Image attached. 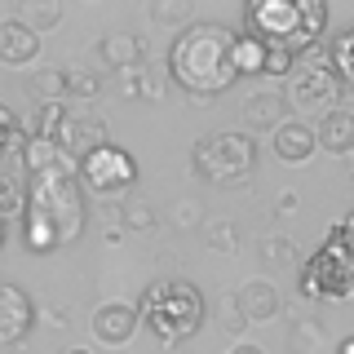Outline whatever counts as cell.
<instances>
[{
	"label": "cell",
	"mask_w": 354,
	"mask_h": 354,
	"mask_svg": "<svg viewBox=\"0 0 354 354\" xmlns=\"http://www.w3.org/2000/svg\"><path fill=\"white\" fill-rule=\"evenodd\" d=\"M62 120H66V106L62 102H44L36 111V120H31V138H58V129H62Z\"/></svg>",
	"instance_id": "cell-28"
},
{
	"label": "cell",
	"mask_w": 354,
	"mask_h": 354,
	"mask_svg": "<svg viewBox=\"0 0 354 354\" xmlns=\"http://www.w3.org/2000/svg\"><path fill=\"white\" fill-rule=\"evenodd\" d=\"M138 324H142L138 306H124V301H102V306L93 310V319H88L93 337L102 341V346H111V350L129 346V341H133V332H138Z\"/></svg>",
	"instance_id": "cell-11"
},
{
	"label": "cell",
	"mask_w": 354,
	"mask_h": 354,
	"mask_svg": "<svg viewBox=\"0 0 354 354\" xmlns=\"http://www.w3.org/2000/svg\"><path fill=\"white\" fill-rule=\"evenodd\" d=\"M0 248H5V221H0Z\"/></svg>",
	"instance_id": "cell-40"
},
{
	"label": "cell",
	"mask_w": 354,
	"mask_h": 354,
	"mask_svg": "<svg viewBox=\"0 0 354 354\" xmlns=\"http://www.w3.org/2000/svg\"><path fill=\"white\" fill-rule=\"evenodd\" d=\"M243 22L261 44H297V5L292 0H261L243 9Z\"/></svg>",
	"instance_id": "cell-8"
},
{
	"label": "cell",
	"mask_w": 354,
	"mask_h": 354,
	"mask_svg": "<svg viewBox=\"0 0 354 354\" xmlns=\"http://www.w3.org/2000/svg\"><path fill=\"white\" fill-rule=\"evenodd\" d=\"M138 315L164 346H177V341L195 337L199 324H204V297H199V288L186 283V279H160V283L147 288Z\"/></svg>",
	"instance_id": "cell-3"
},
{
	"label": "cell",
	"mask_w": 354,
	"mask_h": 354,
	"mask_svg": "<svg viewBox=\"0 0 354 354\" xmlns=\"http://www.w3.org/2000/svg\"><path fill=\"white\" fill-rule=\"evenodd\" d=\"M31 328H36V301L18 283L0 279V350L22 346L31 337Z\"/></svg>",
	"instance_id": "cell-10"
},
{
	"label": "cell",
	"mask_w": 354,
	"mask_h": 354,
	"mask_svg": "<svg viewBox=\"0 0 354 354\" xmlns=\"http://www.w3.org/2000/svg\"><path fill=\"white\" fill-rule=\"evenodd\" d=\"M191 169L195 177H204L213 186H243L257 169V142L235 129L204 133L191 147Z\"/></svg>",
	"instance_id": "cell-4"
},
{
	"label": "cell",
	"mask_w": 354,
	"mask_h": 354,
	"mask_svg": "<svg viewBox=\"0 0 354 354\" xmlns=\"http://www.w3.org/2000/svg\"><path fill=\"white\" fill-rule=\"evenodd\" d=\"M27 93L40 97L44 102H62L66 97V66H36V71L27 75Z\"/></svg>",
	"instance_id": "cell-19"
},
{
	"label": "cell",
	"mask_w": 354,
	"mask_h": 354,
	"mask_svg": "<svg viewBox=\"0 0 354 354\" xmlns=\"http://www.w3.org/2000/svg\"><path fill=\"white\" fill-rule=\"evenodd\" d=\"M319 138H315V124H306V120H283L279 129H274V155H279L283 164H306L310 155H315Z\"/></svg>",
	"instance_id": "cell-15"
},
{
	"label": "cell",
	"mask_w": 354,
	"mask_h": 354,
	"mask_svg": "<svg viewBox=\"0 0 354 354\" xmlns=\"http://www.w3.org/2000/svg\"><path fill=\"white\" fill-rule=\"evenodd\" d=\"M173 226L177 230H199V226H204V204L191 199V195L177 199V204H173Z\"/></svg>",
	"instance_id": "cell-33"
},
{
	"label": "cell",
	"mask_w": 354,
	"mask_h": 354,
	"mask_svg": "<svg viewBox=\"0 0 354 354\" xmlns=\"http://www.w3.org/2000/svg\"><path fill=\"white\" fill-rule=\"evenodd\" d=\"M44 319H49V324H53V328H62V324H66V319H62V310H58V306H44Z\"/></svg>",
	"instance_id": "cell-36"
},
{
	"label": "cell",
	"mask_w": 354,
	"mask_h": 354,
	"mask_svg": "<svg viewBox=\"0 0 354 354\" xmlns=\"http://www.w3.org/2000/svg\"><path fill=\"white\" fill-rule=\"evenodd\" d=\"M315 138H319V147L332 151V155H354V111L350 106L328 111V115L319 120Z\"/></svg>",
	"instance_id": "cell-16"
},
{
	"label": "cell",
	"mask_w": 354,
	"mask_h": 354,
	"mask_svg": "<svg viewBox=\"0 0 354 354\" xmlns=\"http://www.w3.org/2000/svg\"><path fill=\"white\" fill-rule=\"evenodd\" d=\"M235 306H239L243 324H270V319H279L283 297H279V288L266 279V274H257V279H243L235 288Z\"/></svg>",
	"instance_id": "cell-12"
},
{
	"label": "cell",
	"mask_w": 354,
	"mask_h": 354,
	"mask_svg": "<svg viewBox=\"0 0 354 354\" xmlns=\"http://www.w3.org/2000/svg\"><path fill=\"white\" fill-rule=\"evenodd\" d=\"M40 53V36L31 27H22L18 18L0 22V62L5 66H31Z\"/></svg>",
	"instance_id": "cell-14"
},
{
	"label": "cell",
	"mask_w": 354,
	"mask_h": 354,
	"mask_svg": "<svg viewBox=\"0 0 354 354\" xmlns=\"http://www.w3.org/2000/svg\"><path fill=\"white\" fill-rule=\"evenodd\" d=\"M288 120V97L279 88H257V93H248V102H243V129L252 133H274Z\"/></svg>",
	"instance_id": "cell-13"
},
{
	"label": "cell",
	"mask_w": 354,
	"mask_h": 354,
	"mask_svg": "<svg viewBox=\"0 0 354 354\" xmlns=\"http://www.w3.org/2000/svg\"><path fill=\"white\" fill-rule=\"evenodd\" d=\"M297 66V53L288 44H266V62H261V75H292Z\"/></svg>",
	"instance_id": "cell-30"
},
{
	"label": "cell",
	"mask_w": 354,
	"mask_h": 354,
	"mask_svg": "<svg viewBox=\"0 0 354 354\" xmlns=\"http://www.w3.org/2000/svg\"><path fill=\"white\" fill-rule=\"evenodd\" d=\"M350 177H354V155H350Z\"/></svg>",
	"instance_id": "cell-41"
},
{
	"label": "cell",
	"mask_w": 354,
	"mask_h": 354,
	"mask_svg": "<svg viewBox=\"0 0 354 354\" xmlns=\"http://www.w3.org/2000/svg\"><path fill=\"white\" fill-rule=\"evenodd\" d=\"M341 230H346V235H354V213H350L346 221H341Z\"/></svg>",
	"instance_id": "cell-38"
},
{
	"label": "cell",
	"mask_w": 354,
	"mask_h": 354,
	"mask_svg": "<svg viewBox=\"0 0 354 354\" xmlns=\"http://www.w3.org/2000/svg\"><path fill=\"white\" fill-rule=\"evenodd\" d=\"M292 208H297V191H279V199H274V213H279V217H288Z\"/></svg>",
	"instance_id": "cell-35"
},
{
	"label": "cell",
	"mask_w": 354,
	"mask_h": 354,
	"mask_svg": "<svg viewBox=\"0 0 354 354\" xmlns=\"http://www.w3.org/2000/svg\"><path fill=\"white\" fill-rule=\"evenodd\" d=\"M301 292L306 297H328V301H346L354 297V235L332 226L324 248H315L310 266L301 270Z\"/></svg>",
	"instance_id": "cell-6"
},
{
	"label": "cell",
	"mask_w": 354,
	"mask_h": 354,
	"mask_svg": "<svg viewBox=\"0 0 354 354\" xmlns=\"http://www.w3.org/2000/svg\"><path fill=\"white\" fill-rule=\"evenodd\" d=\"M151 18L160 22V27H182V22L191 18V0H155Z\"/></svg>",
	"instance_id": "cell-29"
},
{
	"label": "cell",
	"mask_w": 354,
	"mask_h": 354,
	"mask_svg": "<svg viewBox=\"0 0 354 354\" xmlns=\"http://www.w3.org/2000/svg\"><path fill=\"white\" fill-rule=\"evenodd\" d=\"M261 62H266V44L257 36H239L235 40V71L243 75H261Z\"/></svg>",
	"instance_id": "cell-24"
},
{
	"label": "cell",
	"mask_w": 354,
	"mask_h": 354,
	"mask_svg": "<svg viewBox=\"0 0 354 354\" xmlns=\"http://www.w3.org/2000/svg\"><path fill=\"white\" fill-rule=\"evenodd\" d=\"M66 93L71 97H97L102 93V75L97 71H88V66H66Z\"/></svg>",
	"instance_id": "cell-25"
},
{
	"label": "cell",
	"mask_w": 354,
	"mask_h": 354,
	"mask_svg": "<svg viewBox=\"0 0 354 354\" xmlns=\"http://www.w3.org/2000/svg\"><path fill=\"white\" fill-rule=\"evenodd\" d=\"M288 111H301V115H315V111H337V102L346 97V84L332 71V53L324 44H310L306 53H297V66L288 75Z\"/></svg>",
	"instance_id": "cell-5"
},
{
	"label": "cell",
	"mask_w": 354,
	"mask_h": 354,
	"mask_svg": "<svg viewBox=\"0 0 354 354\" xmlns=\"http://www.w3.org/2000/svg\"><path fill=\"white\" fill-rule=\"evenodd\" d=\"M97 53L106 58V66H115V71L124 75V71H138V62L147 58V40L129 36V31H115V36H106L97 44Z\"/></svg>",
	"instance_id": "cell-17"
},
{
	"label": "cell",
	"mask_w": 354,
	"mask_h": 354,
	"mask_svg": "<svg viewBox=\"0 0 354 354\" xmlns=\"http://www.w3.org/2000/svg\"><path fill=\"white\" fill-rule=\"evenodd\" d=\"M22 213H27V186H22L18 177H9L5 169H0V221L22 217Z\"/></svg>",
	"instance_id": "cell-22"
},
{
	"label": "cell",
	"mask_w": 354,
	"mask_h": 354,
	"mask_svg": "<svg viewBox=\"0 0 354 354\" xmlns=\"http://www.w3.org/2000/svg\"><path fill=\"white\" fill-rule=\"evenodd\" d=\"M230 354H266V350H261V346H252V341H239V346L230 350Z\"/></svg>",
	"instance_id": "cell-37"
},
{
	"label": "cell",
	"mask_w": 354,
	"mask_h": 354,
	"mask_svg": "<svg viewBox=\"0 0 354 354\" xmlns=\"http://www.w3.org/2000/svg\"><path fill=\"white\" fill-rule=\"evenodd\" d=\"M319 346H324V324L319 319H292V350L315 354Z\"/></svg>",
	"instance_id": "cell-27"
},
{
	"label": "cell",
	"mask_w": 354,
	"mask_h": 354,
	"mask_svg": "<svg viewBox=\"0 0 354 354\" xmlns=\"http://www.w3.org/2000/svg\"><path fill=\"white\" fill-rule=\"evenodd\" d=\"M18 22L31 27L36 36L53 31L62 22V0H18Z\"/></svg>",
	"instance_id": "cell-18"
},
{
	"label": "cell",
	"mask_w": 354,
	"mask_h": 354,
	"mask_svg": "<svg viewBox=\"0 0 354 354\" xmlns=\"http://www.w3.org/2000/svg\"><path fill=\"white\" fill-rule=\"evenodd\" d=\"M58 151L66 155L71 164H80V160H88L93 151H102L106 147V120H97L93 111H71V115L62 120V129H58Z\"/></svg>",
	"instance_id": "cell-9"
},
{
	"label": "cell",
	"mask_w": 354,
	"mask_h": 354,
	"mask_svg": "<svg viewBox=\"0 0 354 354\" xmlns=\"http://www.w3.org/2000/svg\"><path fill=\"white\" fill-rule=\"evenodd\" d=\"M22 164H27V173H44V169H53V164H62L66 155L58 151V142H49V138H27L22 142ZM71 164V160H66Z\"/></svg>",
	"instance_id": "cell-20"
},
{
	"label": "cell",
	"mask_w": 354,
	"mask_h": 354,
	"mask_svg": "<svg viewBox=\"0 0 354 354\" xmlns=\"http://www.w3.org/2000/svg\"><path fill=\"white\" fill-rule=\"evenodd\" d=\"M261 261H266V266H292V261H297L292 239H283V235H266V239H261Z\"/></svg>",
	"instance_id": "cell-31"
},
{
	"label": "cell",
	"mask_w": 354,
	"mask_h": 354,
	"mask_svg": "<svg viewBox=\"0 0 354 354\" xmlns=\"http://www.w3.org/2000/svg\"><path fill=\"white\" fill-rule=\"evenodd\" d=\"M217 310H221V328H226V332H243V328H248V324H243V315H239V306H235V292L221 297Z\"/></svg>",
	"instance_id": "cell-34"
},
{
	"label": "cell",
	"mask_w": 354,
	"mask_h": 354,
	"mask_svg": "<svg viewBox=\"0 0 354 354\" xmlns=\"http://www.w3.org/2000/svg\"><path fill=\"white\" fill-rule=\"evenodd\" d=\"M62 354H88V350H84V346H66Z\"/></svg>",
	"instance_id": "cell-39"
},
{
	"label": "cell",
	"mask_w": 354,
	"mask_h": 354,
	"mask_svg": "<svg viewBox=\"0 0 354 354\" xmlns=\"http://www.w3.org/2000/svg\"><path fill=\"white\" fill-rule=\"evenodd\" d=\"M22 142H27V138H22V124L0 106V160H9L14 151H22Z\"/></svg>",
	"instance_id": "cell-32"
},
{
	"label": "cell",
	"mask_w": 354,
	"mask_h": 354,
	"mask_svg": "<svg viewBox=\"0 0 354 354\" xmlns=\"http://www.w3.org/2000/svg\"><path fill=\"white\" fill-rule=\"evenodd\" d=\"M84 230V186L75 177V164H53L44 173H31L22 235L31 252H58L75 243Z\"/></svg>",
	"instance_id": "cell-1"
},
{
	"label": "cell",
	"mask_w": 354,
	"mask_h": 354,
	"mask_svg": "<svg viewBox=\"0 0 354 354\" xmlns=\"http://www.w3.org/2000/svg\"><path fill=\"white\" fill-rule=\"evenodd\" d=\"M155 221H160V217H155L151 199L133 195V199H124V204H120V226H124V230H151Z\"/></svg>",
	"instance_id": "cell-23"
},
{
	"label": "cell",
	"mask_w": 354,
	"mask_h": 354,
	"mask_svg": "<svg viewBox=\"0 0 354 354\" xmlns=\"http://www.w3.org/2000/svg\"><path fill=\"white\" fill-rule=\"evenodd\" d=\"M235 40L239 36L226 22H186L177 31V40L169 44V80H177L199 102L226 93L239 80Z\"/></svg>",
	"instance_id": "cell-2"
},
{
	"label": "cell",
	"mask_w": 354,
	"mask_h": 354,
	"mask_svg": "<svg viewBox=\"0 0 354 354\" xmlns=\"http://www.w3.org/2000/svg\"><path fill=\"white\" fill-rule=\"evenodd\" d=\"M204 239H208V248L213 252H239V226L235 221H208L204 226Z\"/></svg>",
	"instance_id": "cell-26"
},
{
	"label": "cell",
	"mask_w": 354,
	"mask_h": 354,
	"mask_svg": "<svg viewBox=\"0 0 354 354\" xmlns=\"http://www.w3.org/2000/svg\"><path fill=\"white\" fill-rule=\"evenodd\" d=\"M328 53H332V71L341 75V84L354 88V27L341 31V36L328 44Z\"/></svg>",
	"instance_id": "cell-21"
},
{
	"label": "cell",
	"mask_w": 354,
	"mask_h": 354,
	"mask_svg": "<svg viewBox=\"0 0 354 354\" xmlns=\"http://www.w3.org/2000/svg\"><path fill=\"white\" fill-rule=\"evenodd\" d=\"M75 177H80L84 191H93V195H102V199H115V195H124L129 186H133L138 164H133L129 151H120L115 142H106L102 151H93L88 160L75 164Z\"/></svg>",
	"instance_id": "cell-7"
}]
</instances>
